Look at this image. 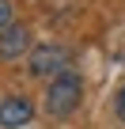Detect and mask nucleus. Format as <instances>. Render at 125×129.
<instances>
[{
  "instance_id": "obj_1",
  "label": "nucleus",
  "mask_w": 125,
  "mask_h": 129,
  "mask_svg": "<svg viewBox=\"0 0 125 129\" xmlns=\"http://www.w3.org/2000/svg\"><path fill=\"white\" fill-rule=\"evenodd\" d=\"M80 95H84V84H80V76L76 72H57L53 80H49V91H46V110H49V118H68L76 106H80Z\"/></svg>"
},
{
  "instance_id": "obj_2",
  "label": "nucleus",
  "mask_w": 125,
  "mask_h": 129,
  "mask_svg": "<svg viewBox=\"0 0 125 129\" xmlns=\"http://www.w3.org/2000/svg\"><path fill=\"white\" fill-rule=\"evenodd\" d=\"M65 64H68V53L61 49V46H38L30 53V76H57V72H65Z\"/></svg>"
},
{
  "instance_id": "obj_5",
  "label": "nucleus",
  "mask_w": 125,
  "mask_h": 129,
  "mask_svg": "<svg viewBox=\"0 0 125 129\" xmlns=\"http://www.w3.org/2000/svg\"><path fill=\"white\" fill-rule=\"evenodd\" d=\"M8 23H12V4L0 0V27H8Z\"/></svg>"
},
{
  "instance_id": "obj_6",
  "label": "nucleus",
  "mask_w": 125,
  "mask_h": 129,
  "mask_svg": "<svg viewBox=\"0 0 125 129\" xmlns=\"http://www.w3.org/2000/svg\"><path fill=\"white\" fill-rule=\"evenodd\" d=\"M114 110H117V118H121V121H125V87H121V91H117V99H114Z\"/></svg>"
},
{
  "instance_id": "obj_4",
  "label": "nucleus",
  "mask_w": 125,
  "mask_h": 129,
  "mask_svg": "<svg viewBox=\"0 0 125 129\" xmlns=\"http://www.w3.org/2000/svg\"><path fill=\"white\" fill-rule=\"evenodd\" d=\"M34 118V106L23 99V95H8L4 103H0V125L4 129H19Z\"/></svg>"
},
{
  "instance_id": "obj_3",
  "label": "nucleus",
  "mask_w": 125,
  "mask_h": 129,
  "mask_svg": "<svg viewBox=\"0 0 125 129\" xmlns=\"http://www.w3.org/2000/svg\"><path fill=\"white\" fill-rule=\"evenodd\" d=\"M27 49H30V30L23 23H8L4 34H0V57L4 61H19Z\"/></svg>"
}]
</instances>
